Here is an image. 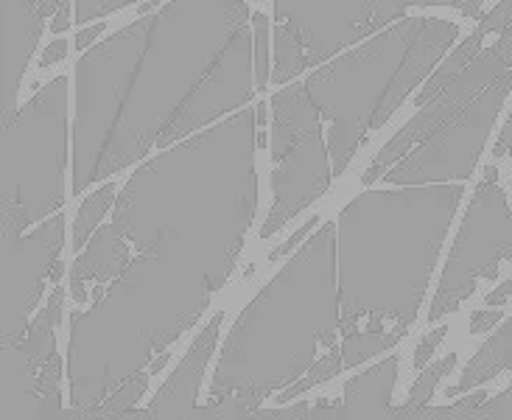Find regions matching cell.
Here are the masks:
<instances>
[{"label":"cell","mask_w":512,"mask_h":420,"mask_svg":"<svg viewBox=\"0 0 512 420\" xmlns=\"http://www.w3.org/2000/svg\"><path fill=\"white\" fill-rule=\"evenodd\" d=\"M496 180L499 171L490 166L462 219V230L445 264L443 283L429 308V322L457 311L473 294L476 280L499 278V264L512 258V210Z\"/></svg>","instance_id":"6da1fadb"},{"label":"cell","mask_w":512,"mask_h":420,"mask_svg":"<svg viewBox=\"0 0 512 420\" xmlns=\"http://www.w3.org/2000/svg\"><path fill=\"white\" fill-rule=\"evenodd\" d=\"M512 90V70L499 76L473 101L468 110L448 118L437 135H429L415 154H409L398 168H387L381 180L387 182H429L465 180L482 154L487 132L499 115L504 98Z\"/></svg>","instance_id":"7a4b0ae2"},{"label":"cell","mask_w":512,"mask_h":420,"mask_svg":"<svg viewBox=\"0 0 512 420\" xmlns=\"http://www.w3.org/2000/svg\"><path fill=\"white\" fill-rule=\"evenodd\" d=\"M507 70H512V23L504 28L501 40L493 48H487L479 59H473V62H468L465 68L459 70L457 76L440 90V96L431 98L429 107H423V110L417 112L415 118L403 126L401 132L389 140L381 152L375 154L373 163L361 174V185H373L375 180H381L384 171L395 160H401L403 154L409 152L415 143H423L434 129H440L448 118H454L473 96H479V90H487Z\"/></svg>","instance_id":"3957f363"},{"label":"cell","mask_w":512,"mask_h":420,"mask_svg":"<svg viewBox=\"0 0 512 420\" xmlns=\"http://www.w3.org/2000/svg\"><path fill=\"white\" fill-rule=\"evenodd\" d=\"M65 241V216L45 222L34 236L3 238V342L12 345L26 328L31 308L40 303L42 280L56 266Z\"/></svg>","instance_id":"277c9868"},{"label":"cell","mask_w":512,"mask_h":420,"mask_svg":"<svg viewBox=\"0 0 512 420\" xmlns=\"http://www.w3.org/2000/svg\"><path fill=\"white\" fill-rule=\"evenodd\" d=\"M224 311L213 314L210 322L199 331L194 339V345L188 348V353L182 356V362L177 364V370L160 384V390L154 395L149 406H146V415H157V418H174V415H188L196 404V395L199 387L205 381L208 373L210 356L216 350L219 342V331H222Z\"/></svg>","instance_id":"5b68a950"},{"label":"cell","mask_w":512,"mask_h":420,"mask_svg":"<svg viewBox=\"0 0 512 420\" xmlns=\"http://www.w3.org/2000/svg\"><path fill=\"white\" fill-rule=\"evenodd\" d=\"M398 364L401 356L392 353L389 359L373 367L370 373L347 381L342 387V406L345 418H367V415H387L392 384L398 378Z\"/></svg>","instance_id":"8992f818"},{"label":"cell","mask_w":512,"mask_h":420,"mask_svg":"<svg viewBox=\"0 0 512 420\" xmlns=\"http://www.w3.org/2000/svg\"><path fill=\"white\" fill-rule=\"evenodd\" d=\"M504 370H512V317L487 339L485 348L473 353L471 362L465 364V370L459 376L457 387L448 392H471L501 376Z\"/></svg>","instance_id":"52a82bcc"},{"label":"cell","mask_w":512,"mask_h":420,"mask_svg":"<svg viewBox=\"0 0 512 420\" xmlns=\"http://www.w3.org/2000/svg\"><path fill=\"white\" fill-rule=\"evenodd\" d=\"M457 364H459L457 353H448V356H443V359H437L434 364H429L426 370H420V376H417V381L412 384V390H409V395H406V401H403L395 412H389V418H417V415H420V409H423V406H429L431 395H434V390L440 387V381H443L445 376H451Z\"/></svg>","instance_id":"ba28073f"},{"label":"cell","mask_w":512,"mask_h":420,"mask_svg":"<svg viewBox=\"0 0 512 420\" xmlns=\"http://www.w3.org/2000/svg\"><path fill=\"white\" fill-rule=\"evenodd\" d=\"M118 196V182H107V185H101L96 194H90L82 202V208L76 213V224H73V238H70V244H73V252H79L87 244V238L93 230H98V222L104 219V213L110 210L112 199Z\"/></svg>","instance_id":"9c48e42d"},{"label":"cell","mask_w":512,"mask_h":420,"mask_svg":"<svg viewBox=\"0 0 512 420\" xmlns=\"http://www.w3.org/2000/svg\"><path fill=\"white\" fill-rule=\"evenodd\" d=\"M445 336H448V325H440V328H434L431 334H426L420 342H417L415 356H412V367H415L417 373L429 367V362L434 359V350L443 345Z\"/></svg>","instance_id":"30bf717a"},{"label":"cell","mask_w":512,"mask_h":420,"mask_svg":"<svg viewBox=\"0 0 512 420\" xmlns=\"http://www.w3.org/2000/svg\"><path fill=\"white\" fill-rule=\"evenodd\" d=\"M473 418H504L510 420L512 418V384L507 390L496 395V398H490L485 404L476 409V415Z\"/></svg>","instance_id":"8fae6325"},{"label":"cell","mask_w":512,"mask_h":420,"mask_svg":"<svg viewBox=\"0 0 512 420\" xmlns=\"http://www.w3.org/2000/svg\"><path fill=\"white\" fill-rule=\"evenodd\" d=\"M501 320V311L499 308H487V311H476L471 317V334H482L487 328H493V325H499Z\"/></svg>","instance_id":"7c38bea8"},{"label":"cell","mask_w":512,"mask_h":420,"mask_svg":"<svg viewBox=\"0 0 512 420\" xmlns=\"http://www.w3.org/2000/svg\"><path fill=\"white\" fill-rule=\"evenodd\" d=\"M68 56V40L65 37H56L48 48H45V56H42V62H40V70H48L51 65H56L59 59H65Z\"/></svg>","instance_id":"4fadbf2b"},{"label":"cell","mask_w":512,"mask_h":420,"mask_svg":"<svg viewBox=\"0 0 512 420\" xmlns=\"http://www.w3.org/2000/svg\"><path fill=\"white\" fill-rule=\"evenodd\" d=\"M314 224H317V216H314V219H308V222H305L303 227H300V230H297V233H294V236H291L289 241H286V244H280V247H275V252H272V258H277V255H289V252L294 250V247H297L300 241H303L305 233H308V230H311Z\"/></svg>","instance_id":"5bb4252c"},{"label":"cell","mask_w":512,"mask_h":420,"mask_svg":"<svg viewBox=\"0 0 512 420\" xmlns=\"http://www.w3.org/2000/svg\"><path fill=\"white\" fill-rule=\"evenodd\" d=\"M510 300H512V278L504 280L501 286H496V289L485 297L487 306H507Z\"/></svg>","instance_id":"9a60e30c"},{"label":"cell","mask_w":512,"mask_h":420,"mask_svg":"<svg viewBox=\"0 0 512 420\" xmlns=\"http://www.w3.org/2000/svg\"><path fill=\"white\" fill-rule=\"evenodd\" d=\"M68 28H70V6H68V0H65V3L56 9L54 20H51V31L59 37V34H65Z\"/></svg>","instance_id":"2e32d148"},{"label":"cell","mask_w":512,"mask_h":420,"mask_svg":"<svg viewBox=\"0 0 512 420\" xmlns=\"http://www.w3.org/2000/svg\"><path fill=\"white\" fill-rule=\"evenodd\" d=\"M107 28V23H98V26H87V28H79V34H76V51H84L90 42L96 40L98 34Z\"/></svg>","instance_id":"e0dca14e"},{"label":"cell","mask_w":512,"mask_h":420,"mask_svg":"<svg viewBox=\"0 0 512 420\" xmlns=\"http://www.w3.org/2000/svg\"><path fill=\"white\" fill-rule=\"evenodd\" d=\"M482 3H485V0H434V6H457V9H462L468 17L479 14Z\"/></svg>","instance_id":"ac0fdd59"},{"label":"cell","mask_w":512,"mask_h":420,"mask_svg":"<svg viewBox=\"0 0 512 420\" xmlns=\"http://www.w3.org/2000/svg\"><path fill=\"white\" fill-rule=\"evenodd\" d=\"M504 126H507V129H512V112H510V118H507V124H504Z\"/></svg>","instance_id":"d6986e66"},{"label":"cell","mask_w":512,"mask_h":420,"mask_svg":"<svg viewBox=\"0 0 512 420\" xmlns=\"http://www.w3.org/2000/svg\"><path fill=\"white\" fill-rule=\"evenodd\" d=\"M255 3H263V0H255Z\"/></svg>","instance_id":"ffe728a7"}]
</instances>
